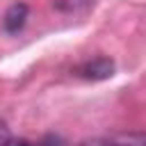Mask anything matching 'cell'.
Returning <instances> with one entry per match:
<instances>
[{
	"instance_id": "obj_1",
	"label": "cell",
	"mask_w": 146,
	"mask_h": 146,
	"mask_svg": "<svg viewBox=\"0 0 146 146\" xmlns=\"http://www.w3.org/2000/svg\"><path fill=\"white\" fill-rule=\"evenodd\" d=\"M25 21H27V5L16 2V5H11V7L7 9L5 18H2V25H5V30H7L9 34H16L18 30H23Z\"/></svg>"
},
{
	"instance_id": "obj_2",
	"label": "cell",
	"mask_w": 146,
	"mask_h": 146,
	"mask_svg": "<svg viewBox=\"0 0 146 146\" xmlns=\"http://www.w3.org/2000/svg\"><path fill=\"white\" fill-rule=\"evenodd\" d=\"M112 71H114V64H112L107 57H98V59L87 62L84 66H80V68H78V75L91 78V80H100V78L112 75Z\"/></svg>"
},
{
	"instance_id": "obj_3",
	"label": "cell",
	"mask_w": 146,
	"mask_h": 146,
	"mask_svg": "<svg viewBox=\"0 0 146 146\" xmlns=\"http://www.w3.org/2000/svg\"><path fill=\"white\" fill-rule=\"evenodd\" d=\"M9 139H11V137H9V128H7L5 121H0V146H7Z\"/></svg>"
},
{
	"instance_id": "obj_4",
	"label": "cell",
	"mask_w": 146,
	"mask_h": 146,
	"mask_svg": "<svg viewBox=\"0 0 146 146\" xmlns=\"http://www.w3.org/2000/svg\"><path fill=\"white\" fill-rule=\"evenodd\" d=\"M7 146H32L30 141H25V139H9L7 141Z\"/></svg>"
}]
</instances>
